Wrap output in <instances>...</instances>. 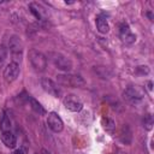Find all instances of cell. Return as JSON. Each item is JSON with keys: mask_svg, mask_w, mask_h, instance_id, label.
I'll use <instances>...</instances> for the list:
<instances>
[{"mask_svg": "<svg viewBox=\"0 0 154 154\" xmlns=\"http://www.w3.org/2000/svg\"><path fill=\"white\" fill-rule=\"evenodd\" d=\"M136 72L141 73V75H147L149 72V69H148V66H138L136 69Z\"/></svg>", "mask_w": 154, "mask_h": 154, "instance_id": "cell-20", "label": "cell"}, {"mask_svg": "<svg viewBox=\"0 0 154 154\" xmlns=\"http://www.w3.org/2000/svg\"><path fill=\"white\" fill-rule=\"evenodd\" d=\"M29 8H30V11L34 13V16L37 18V19H42V7L38 5V4H34V2H31L30 5H29Z\"/></svg>", "mask_w": 154, "mask_h": 154, "instance_id": "cell-16", "label": "cell"}, {"mask_svg": "<svg viewBox=\"0 0 154 154\" xmlns=\"http://www.w3.org/2000/svg\"><path fill=\"white\" fill-rule=\"evenodd\" d=\"M7 58V48L4 45H0V64L4 63Z\"/></svg>", "mask_w": 154, "mask_h": 154, "instance_id": "cell-19", "label": "cell"}, {"mask_svg": "<svg viewBox=\"0 0 154 154\" xmlns=\"http://www.w3.org/2000/svg\"><path fill=\"white\" fill-rule=\"evenodd\" d=\"M28 57H29V60H30V64L32 65V67L36 70V71H45L46 67H47V58L43 53H41L40 51L37 49H30L29 53H28Z\"/></svg>", "mask_w": 154, "mask_h": 154, "instance_id": "cell-2", "label": "cell"}, {"mask_svg": "<svg viewBox=\"0 0 154 154\" xmlns=\"http://www.w3.org/2000/svg\"><path fill=\"white\" fill-rule=\"evenodd\" d=\"M119 35H120L122 41H123L124 43H126V45H132V43L136 41L135 34L131 32L129 25L125 24V23L120 24V26H119Z\"/></svg>", "mask_w": 154, "mask_h": 154, "instance_id": "cell-8", "label": "cell"}, {"mask_svg": "<svg viewBox=\"0 0 154 154\" xmlns=\"http://www.w3.org/2000/svg\"><path fill=\"white\" fill-rule=\"evenodd\" d=\"M19 65L16 61H11L10 64H7V66L4 69V79L7 83H12L14 82L18 76H19Z\"/></svg>", "mask_w": 154, "mask_h": 154, "instance_id": "cell-6", "label": "cell"}, {"mask_svg": "<svg viewBox=\"0 0 154 154\" xmlns=\"http://www.w3.org/2000/svg\"><path fill=\"white\" fill-rule=\"evenodd\" d=\"M109 154H112V153H109Z\"/></svg>", "mask_w": 154, "mask_h": 154, "instance_id": "cell-25", "label": "cell"}, {"mask_svg": "<svg viewBox=\"0 0 154 154\" xmlns=\"http://www.w3.org/2000/svg\"><path fill=\"white\" fill-rule=\"evenodd\" d=\"M123 96H124V99L128 102H130V103H137V102H140L143 99L144 94H143V90L141 88H138L137 85H130V87H128L124 90Z\"/></svg>", "mask_w": 154, "mask_h": 154, "instance_id": "cell-4", "label": "cell"}, {"mask_svg": "<svg viewBox=\"0 0 154 154\" xmlns=\"http://www.w3.org/2000/svg\"><path fill=\"white\" fill-rule=\"evenodd\" d=\"M49 59L58 70L67 72V71H71V69H72V61L61 53L52 52V53H49Z\"/></svg>", "mask_w": 154, "mask_h": 154, "instance_id": "cell-3", "label": "cell"}, {"mask_svg": "<svg viewBox=\"0 0 154 154\" xmlns=\"http://www.w3.org/2000/svg\"><path fill=\"white\" fill-rule=\"evenodd\" d=\"M102 126L106 131L108 132H112L116 128V123L111 119V118H102Z\"/></svg>", "mask_w": 154, "mask_h": 154, "instance_id": "cell-17", "label": "cell"}, {"mask_svg": "<svg viewBox=\"0 0 154 154\" xmlns=\"http://www.w3.org/2000/svg\"><path fill=\"white\" fill-rule=\"evenodd\" d=\"M8 48H10V51L13 55H16V54L20 55V53L23 51V42H22L20 37L17 36V35L11 36L10 41H8Z\"/></svg>", "mask_w": 154, "mask_h": 154, "instance_id": "cell-10", "label": "cell"}, {"mask_svg": "<svg viewBox=\"0 0 154 154\" xmlns=\"http://www.w3.org/2000/svg\"><path fill=\"white\" fill-rule=\"evenodd\" d=\"M153 124H154V122H153L152 114L144 116V118H143V126H144V129H146V130H152Z\"/></svg>", "mask_w": 154, "mask_h": 154, "instance_id": "cell-18", "label": "cell"}, {"mask_svg": "<svg viewBox=\"0 0 154 154\" xmlns=\"http://www.w3.org/2000/svg\"><path fill=\"white\" fill-rule=\"evenodd\" d=\"M120 141L125 144H129L131 142V131L128 125H124L120 131Z\"/></svg>", "mask_w": 154, "mask_h": 154, "instance_id": "cell-14", "label": "cell"}, {"mask_svg": "<svg viewBox=\"0 0 154 154\" xmlns=\"http://www.w3.org/2000/svg\"><path fill=\"white\" fill-rule=\"evenodd\" d=\"M95 23H96V28H97L99 32H101V34H107V32L109 31V24H108L107 19H106L103 16L96 17Z\"/></svg>", "mask_w": 154, "mask_h": 154, "instance_id": "cell-12", "label": "cell"}, {"mask_svg": "<svg viewBox=\"0 0 154 154\" xmlns=\"http://www.w3.org/2000/svg\"><path fill=\"white\" fill-rule=\"evenodd\" d=\"M0 129H1L2 132L4 131H10V129H11V120H10L8 116L5 112H2V116H1V119H0Z\"/></svg>", "mask_w": 154, "mask_h": 154, "instance_id": "cell-15", "label": "cell"}, {"mask_svg": "<svg viewBox=\"0 0 154 154\" xmlns=\"http://www.w3.org/2000/svg\"><path fill=\"white\" fill-rule=\"evenodd\" d=\"M57 83L69 88H82L85 85V81L79 75L61 73L57 76Z\"/></svg>", "mask_w": 154, "mask_h": 154, "instance_id": "cell-1", "label": "cell"}, {"mask_svg": "<svg viewBox=\"0 0 154 154\" xmlns=\"http://www.w3.org/2000/svg\"><path fill=\"white\" fill-rule=\"evenodd\" d=\"M42 154H51V153H49V152H47L46 149H43V150H42Z\"/></svg>", "mask_w": 154, "mask_h": 154, "instance_id": "cell-23", "label": "cell"}, {"mask_svg": "<svg viewBox=\"0 0 154 154\" xmlns=\"http://www.w3.org/2000/svg\"><path fill=\"white\" fill-rule=\"evenodd\" d=\"M148 88L149 90H152V82H148Z\"/></svg>", "mask_w": 154, "mask_h": 154, "instance_id": "cell-22", "label": "cell"}, {"mask_svg": "<svg viewBox=\"0 0 154 154\" xmlns=\"http://www.w3.org/2000/svg\"><path fill=\"white\" fill-rule=\"evenodd\" d=\"M34 154H38V153H34Z\"/></svg>", "mask_w": 154, "mask_h": 154, "instance_id": "cell-24", "label": "cell"}, {"mask_svg": "<svg viewBox=\"0 0 154 154\" xmlns=\"http://www.w3.org/2000/svg\"><path fill=\"white\" fill-rule=\"evenodd\" d=\"M47 125L54 132H60L63 130V128H64V123H63L61 118L55 112L48 113V116H47Z\"/></svg>", "mask_w": 154, "mask_h": 154, "instance_id": "cell-7", "label": "cell"}, {"mask_svg": "<svg viewBox=\"0 0 154 154\" xmlns=\"http://www.w3.org/2000/svg\"><path fill=\"white\" fill-rule=\"evenodd\" d=\"M1 141L8 148H14L17 146V138L11 131H4L1 134Z\"/></svg>", "mask_w": 154, "mask_h": 154, "instance_id": "cell-11", "label": "cell"}, {"mask_svg": "<svg viewBox=\"0 0 154 154\" xmlns=\"http://www.w3.org/2000/svg\"><path fill=\"white\" fill-rule=\"evenodd\" d=\"M28 100H29V102H30V107H31V109L34 111V112H36V113H38V114H45L46 113V111H45V108H43V106L36 100V99H34V97H31V96H29L28 97Z\"/></svg>", "mask_w": 154, "mask_h": 154, "instance_id": "cell-13", "label": "cell"}, {"mask_svg": "<svg viewBox=\"0 0 154 154\" xmlns=\"http://www.w3.org/2000/svg\"><path fill=\"white\" fill-rule=\"evenodd\" d=\"M64 105H65V107L67 109H70L72 112H79L83 108L82 101L77 96H75V95H67L64 99Z\"/></svg>", "mask_w": 154, "mask_h": 154, "instance_id": "cell-9", "label": "cell"}, {"mask_svg": "<svg viewBox=\"0 0 154 154\" xmlns=\"http://www.w3.org/2000/svg\"><path fill=\"white\" fill-rule=\"evenodd\" d=\"M10 154H28V152H26V149H25V148L20 147V148H18V149L13 150V152H12V153H10Z\"/></svg>", "mask_w": 154, "mask_h": 154, "instance_id": "cell-21", "label": "cell"}, {"mask_svg": "<svg viewBox=\"0 0 154 154\" xmlns=\"http://www.w3.org/2000/svg\"><path fill=\"white\" fill-rule=\"evenodd\" d=\"M40 82H41V87L43 88L45 91H47L48 94H51V95H53L55 97L61 96L63 91H61V89H60L58 83H55L54 81H52L51 78H47V77L41 78Z\"/></svg>", "mask_w": 154, "mask_h": 154, "instance_id": "cell-5", "label": "cell"}]
</instances>
